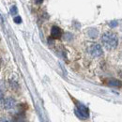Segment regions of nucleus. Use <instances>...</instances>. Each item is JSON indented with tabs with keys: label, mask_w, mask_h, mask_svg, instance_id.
Masks as SVG:
<instances>
[{
	"label": "nucleus",
	"mask_w": 122,
	"mask_h": 122,
	"mask_svg": "<svg viewBox=\"0 0 122 122\" xmlns=\"http://www.w3.org/2000/svg\"><path fill=\"white\" fill-rule=\"evenodd\" d=\"M102 41L103 46L108 50H113L115 49L118 44V39L117 36L115 33L112 32H106L102 35Z\"/></svg>",
	"instance_id": "obj_1"
},
{
	"label": "nucleus",
	"mask_w": 122,
	"mask_h": 122,
	"mask_svg": "<svg viewBox=\"0 0 122 122\" xmlns=\"http://www.w3.org/2000/svg\"><path fill=\"white\" fill-rule=\"evenodd\" d=\"M89 54L91 55L93 57H99L102 55V46L98 43L92 44L89 48Z\"/></svg>",
	"instance_id": "obj_2"
},
{
	"label": "nucleus",
	"mask_w": 122,
	"mask_h": 122,
	"mask_svg": "<svg viewBox=\"0 0 122 122\" xmlns=\"http://www.w3.org/2000/svg\"><path fill=\"white\" fill-rule=\"evenodd\" d=\"M75 113H76V115L79 117H81L83 119L88 117V109L85 105L81 104V103L78 104V109L75 110Z\"/></svg>",
	"instance_id": "obj_3"
},
{
	"label": "nucleus",
	"mask_w": 122,
	"mask_h": 122,
	"mask_svg": "<svg viewBox=\"0 0 122 122\" xmlns=\"http://www.w3.org/2000/svg\"><path fill=\"white\" fill-rule=\"evenodd\" d=\"M16 105V102L13 98H7L5 100V102H4V106L6 109L8 110H10L12 108H14Z\"/></svg>",
	"instance_id": "obj_4"
},
{
	"label": "nucleus",
	"mask_w": 122,
	"mask_h": 122,
	"mask_svg": "<svg viewBox=\"0 0 122 122\" xmlns=\"http://www.w3.org/2000/svg\"><path fill=\"white\" fill-rule=\"evenodd\" d=\"M51 36L54 38V39H59L61 36H62V31L61 29L56 26V25H54L51 29Z\"/></svg>",
	"instance_id": "obj_5"
},
{
	"label": "nucleus",
	"mask_w": 122,
	"mask_h": 122,
	"mask_svg": "<svg viewBox=\"0 0 122 122\" xmlns=\"http://www.w3.org/2000/svg\"><path fill=\"white\" fill-rule=\"evenodd\" d=\"M108 85L111 86H115V87H120V86H122V83L119 81V80H117V79H111V80H109Z\"/></svg>",
	"instance_id": "obj_6"
},
{
	"label": "nucleus",
	"mask_w": 122,
	"mask_h": 122,
	"mask_svg": "<svg viewBox=\"0 0 122 122\" xmlns=\"http://www.w3.org/2000/svg\"><path fill=\"white\" fill-rule=\"evenodd\" d=\"M87 33H88V36H89L90 38H92V39L97 38V37H98V35H99V32L96 30L95 28H90V29H88Z\"/></svg>",
	"instance_id": "obj_7"
},
{
	"label": "nucleus",
	"mask_w": 122,
	"mask_h": 122,
	"mask_svg": "<svg viewBox=\"0 0 122 122\" xmlns=\"http://www.w3.org/2000/svg\"><path fill=\"white\" fill-rule=\"evenodd\" d=\"M117 25H118L117 21H111V22L109 23V25H110V27H112V28H114V27L117 26Z\"/></svg>",
	"instance_id": "obj_8"
},
{
	"label": "nucleus",
	"mask_w": 122,
	"mask_h": 122,
	"mask_svg": "<svg viewBox=\"0 0 122 122\" xmlns=\"http://www.w3.org/2000/svg\"><path fill=\"white\" fill-rule=\"evenodd\" d=\"M10 13H11L12 15H14V14L17 13V8H16L15 6H13V7L10 9Z\"/></svg>",
	"instance_id": "obj_9"
},
{
	"label": "nucleus",
	"mask_w": 122,
	"mask_h": 122,
	"mask_svg": "<svg viewBox=\"0 0 122 122\" xmlns=\"http://www.w3.org/2000/svg\"><path fill=\"white\" fill-rule=\"evenodd\" d=\"M14 22H15L16 24H20V23H22V18L20 17V16H17L14 18Z\"/></svg>",
	"instance_id": "obj_10"
},
{
	"label": "nucleus",
	"mask_w": 122,
	"mask_h": 122,
	"mask_svg": "<svg viewBox=\"0 0 122 122\" xmlns=\"http://www.w3.org/2000/svg\"><path fill=\"white\" fill-rule=\"evenodd\" d=\"M0 122H10V121L8 118H4V117H2V118H1V121Z\"/></svg>",
	"instance_id": "obj_11"
},
{
	"label": "nucleus",
	"mask_w": 122,
	"mask_h": 122,
	"mask_svg": "<svg viewBox=\"0 0 122 122\" xmlns=\"http://www.w3.org/2000/svg\"><path fill=\"white\" fill-rule=\"evenodd\" d=\"M36 1V3L38 4V5H41V4H42V2H43V0H35Z\"/></svg>",
	"instance_id": "obj_12"
}]
</instances>
